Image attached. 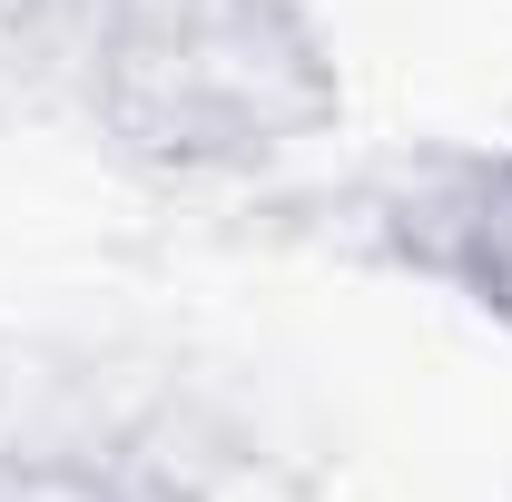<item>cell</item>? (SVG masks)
I'll use <instances>...</instances> for the list:
<instances>
[{"label": "cell", "instance_id": "3957f363", "mask_svg": "<svg viewBox=\"0 0 512 502\" xmlns=\"http://www.w3.org/2000/svg\"><path fill=\"white\" fill-rule=\"evenodd\" d=\"M0 502H197V493L138 434H30V424H10Z\"/></svg>", "mask_w": 512, "mask_h": 502}, {"label": "cell", "instance_id": "277c9868", "mask_svg": "<svg viewBox=\"0 0 512 502\" xmlns=\"http://www.w3.org/2000/svg\"><path fill=\"white\" fill-rule=\"evenodd\" d=\"M10 424H20V345L0 335V443H10Z\"/></svg>", "mask_w": 512, "mask_h": 502}, {"label": "cell", "instance_id": "6da1fadb", "mask_svg": "<svg viewBox=\"0 0 512 502\" xmlns=\"http://www.w3.org/2000/svg\"><path fill=\"white\" fill-rule=\"evenodd\" d=\"M79 99L158 178H256L345 119V69L306 0H69Z\"/></svg>", "mask_w": 512, "mask_h": 502}, {"label": "cell", "instance_id": "7a4b0ae2", "mask_svg": "<svg viewBox=\"0 0 512 502\" xmlns=\"http://www.w3.org/2000/svg\"><path fill=\"white\" fill-rule=\"evenodd\" d=\"M355 247L394 276L444 286L453 306L512 335V138H424L394 148L345 197Z\"/></svg>", "mask_w": 512, "mask_h": 502}]
</instances>
